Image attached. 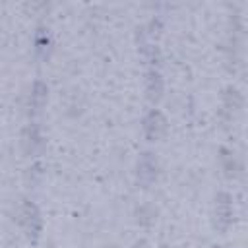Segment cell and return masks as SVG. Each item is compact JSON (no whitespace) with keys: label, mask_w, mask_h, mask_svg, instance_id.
<instances>
[{"label":"cell","mask_w":248,"mask_h":248,"mask_svg":"<svg viewBox=\"0 0 248 248\" xmlns=\"http://www.w3.org/2000/svg\"><path fill=\"white\" fill-rule=\"evenodd\" d=\"M161 116H159V112H151L149 114V118H147V132H149V136L153 138V136H157V130L161 128V124L157 122Z\"/></svg>","instance_id":"obj_1"}]
</instances>
